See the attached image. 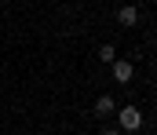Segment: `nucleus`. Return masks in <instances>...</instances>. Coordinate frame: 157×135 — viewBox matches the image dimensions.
Masks as SVG:
<instances>
[{
	"instance_id": "obj_1",
	"label": "nucleus",
	"mask_w": 157,
	"mask_h": 135,
	"mask_svg": "<svg viewBox=\"0 0 157 135\" xmlns=\"http://www.w3.org/2000/svg\"><path fill=\"white\" fill-rule=\"evenodd\" d=\"M117 124H121V132H139V128H143V113H139L135 106H124L117 113Z\"/></svg>"
},
{
	"instance_id": "obj_2",
	"label": "nucleus",
	"mask_w": 157,
	"mask_h": 135,
	"mask_svg": "<svg viewBox=\"0 0 157 135\" xmlns=\"http://www.w3.org/2000/svg\"><path fill=\"white\" fill-rule=\"evenodd\" d=\"M132 73H135V66H132L128 58H113V81H117V84H128Z\"/></svg>"
},
{
	"instance_id": "obj_3",
	"label": "nucleus",
	"mask_w": 157,
	"mask_h": 135,
	"mask_svg": "<svg viewBox=\"0 0 157 135\" xmlns=\"http://www.w3.org/2000/svg\"><path fill=\"white\" fill-rule=\"evenodd\" d=\"M117 22L124 26V29H132V26L139 22V7H132V4H124V7L117 11Z\"/></svg>"
},
{
	"instance_id": "obj_4",
	"label": "nucleus",
	"mask_w": 157,
	"mask_h": 135,
	"mask_svg": "<svg viewBox=\"0 0 157 135\" xmlns=\"http://www.w3.org/2000/svg\"><path fill=\"white\" fill-rule=\"evenodd\" d=\"M113 110H117V102H113V99H110V95H102V99H99V102H95V113H99V117H110V113H113Z\"/></svg>"
},
{
	"instance_id": "obj_5",
	"label": "nucleus",
	"mask_w": 157,
	"mask_h": 135,
	"mask_svg": "<svg viewBox=\"0 0 157 135\" xmlns=\"http://www.w3.org/2000/svg\"><path fill=\"white\" fill-rule=\"evenodd\" d=\"M99 58H102V62H113V58H117V47H113V44H102Z\"/></svg>"
},
{
	"instance_id": "obj_6",
	"label": "nucleus",
	"mask_w": 157,
	"mask_h": 135,
	"mask_svg": "<svg viewBox=\"0 0 157 135\" xmlns=\"http://www.w3.org/2000/svg\"><path fill=\"white\" fill-rule=\"evenodd\" d=\"M102 135H121V132H117V128H102Z\"/></svg>"
}]
</instances>
